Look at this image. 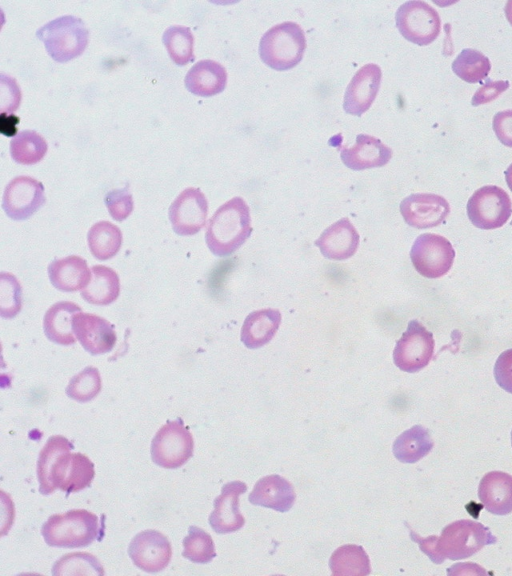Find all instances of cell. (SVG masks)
<instances>
[{"instance_id":"cell-1","label":"cell","mask_w":512,"mask_h":576,"mask_svg":"<svg viewBox=\"0 0 512 576\" xmlns=\"http://www.w3.org/2000/svg\"><path fill=\"white\" fill-rule=\"evenodd\" d=\"M73 444L61 435L51 436L39 453V492L49 495L60 489L68 496L89 487L95 475L93 462L82 453H70Z\"/></svg>"},{"instance_id":"cell-2","label":"cell","mask_w":512,"mask_h":576,"mask_svg":"<svg viewBox=\"0 0 512 576\" xmlns=\"http://www.w3.org/2000/svg\"><path fill=\"white\" fill-rule=\"evenodd\" d=\"M408 528L411 539L436 564L442 563L446 558L450 560L468 558L480 551L485 545L497 541L487 527L473 520L452 522L443 528L439 537L433 535L422 538L409 526Z\"/></svg>"},{"instance_id":"cell-3","label":"cell","mask_w":512,"mask_h":576,"mask_svg":"<svg viewBox=\"0 0 512 576\" xmlns=\"http://www.w3.org/2000/svg\"><path fill=\"white\" fill-rule=\"evenodd\" d=\"M252 232L250 208L241 197L222 204L207 224L205 240L209 250L219 257L229 256Z\"/></svg>"},{"instance_id":"cell-4","label":"cell","mask_w":512,"mask_h":576,"mask_svg":"<svg viewBox=\"0 0 512 576\" xmlns=\"http://www.w3.org/2000/svg\"><path fill=\"white\" fill-rule=\"evenodd\" d=\"M41 534L49 546L78 548L92 544L101 535L98 517L85 509H72L51 515Z\"/></svg>"},{"instance_id":"cell-5","label":"cell","mask_w":512,"mask_h":576,"mask_svg":"<svg viewBox=\"0 0 512 576\" xmlns=\"http://www.w3.org/2000/svg\"><path fill=\"white\" fill-rule=\"evenodd\" d=\"M306 38L299 24L286 21L268 29L260 39L261 60L277 71L289 70L303 58Z\"/></svg>"},{"instance_id":"cell-6","label":"cell","mask_w":512,"mask_h":576,"mask_svg":"<svg viewBox=\"0 0 512 576\" xmlns=\"http://www.w3.org/2000/svg\"><path fill=\"white\" fill-rule=\"evenodd\" d=\"M36 36L43 41L52 59L65 63L84 52L88 44L89 31L79 17L63 15L38 28Z\"/></svg>"},{"instance_id":"cell-7","label":"cell","mask_w":512,"mask_h":576,"mask_svg":"<svg viewBox=\"0 0 512 576\" xmlns=\"http://www.w3.org/2000/svg\"><path fill=\"white\" fill-rule=\"evenodd\" d=\"M194 440L181 418L169 421L155 434L151 442V459L163 468L175 469L193 455Z\"/></svg>"},{"instance_id":"cell-8","label":"cell","mask_w":512,"mask_h":576,"mask_svg":"<svg viewBox=\"0 0 512 576\" xmlns=\"http://www.w3.org/2000/svg\"><path fill=\"white\" fill-rule=\"evenodd\" d=\"M396 27L408 41L420 46L432 43L439 35L441 19L438 12L424 1H407L395 14Z\"/></svg>"},{"instance_id":"cell-9","label":"cell","mask_w":512,"mask_h":576,"mask_svg":"<svg viewBox=\"0 0 512 576\" xmlns=\"http://www.w3.org/2000/svg\"><path fill=\"white\" fill-rule=\"evenodd\" d=\"M512 203L501 187L487 185L477 189L467 203V215L477 228L490 230L502 227L510 218Z\"/></svg>"},{"instance_id":"cell-10","label":"cell","mask_w":512,"mask_h":576,"mask_svg":"<svg viewBox=\"0 0 512 576\" xmlns=\"http://www.w3.org/2000/svg\"><path fill=\"white\" fill-rule=\"evenodd\" d=\"M410 258L416 271L430 279L447 274L453 265L455 251L443 236L425 233L414 241Z\"/></svg>"},{"instance_id":"cell-11","label":"cell","mask_w":512,"mask_h":576,"mask_svg":"<svg viewBox=\"0 0 512 576\" xmlns=\"http://www.w3.org/2000/svg\"><path fill=\"white\" fill-rule=\"evenodd\" d=\"M434 347L433 334L417 320H411L396 342L393 351L394 364L402 371L418 372L429 364Z\"/></svg>"},{"instance_id":"cell-12","label":"cell","mask_w":512,"mask_h":576,"mask_svg":"<svg viewBox=\"0 0 512 576\" xmlns=\"http://www.w3.org/2000/svg\"><path fill=\"white\" fill-rule=\"evenodd\" d=\"M46 197L42 182L29 176H17L6 186L2 208L13 220H25L38 211Z\"/></svg>"},{"instance_id":"cell-13","label":"cell","mask_w":512,"mask_h":576,"mask_svg":"<svg viewBox=\"0 0 512 576\" xmlns=\"http://www.w3.org/2000/svg\"><path fill=\"white\" fill-rule=\"evenodd\" d=\"M208 202L199 188L184 189L171 203L168 217L174 232L187 236L199 232L206 223Z\"/></svg>"},{"instance_id":"cell-14","label":"cell","mask_w":512,"mask_h":576,"mask_svg":"<svg viewBox=\"0 0 512 576\" xmlns=\"http://www.w3.org/2000/svg\"><path fill=\"white\" fill-rule=\"evenodd\" d=\"M128 555L137 568L156 573L168 566L172 548L164 534L148 529L133 537L128 547Z\"/></svg>"},{"instance_id":"cell-15","label":"cell","mask_w":512,"mask_h":576,"mask_svg":"<svg viewBox=\"0 0 512 576\" xmlns=\"http://www.w3.org/2000/svg\"><path fill=\"white\" fill-rule=\"evenodd\" d=\"M400 212L409 226L424 229L441 224L449 215L450 206L440 195L415 193L401 201Z\"/></svg>"},{"instance_id":"cell-16","label":"cell","mask_w":512,"mask_h":576,"mask_svg":"<svg viewBox=\"0 0 512 576\" xmlns=\"http://www.w3.org/2000/svg\"><path fill=\"white\" fill-rule=\"evenodd\" d=\"M382 72L374 63L362 66L348 84L343 100L345 112L361 116L374 102L381 83Z\"/></svg>"},{"instance_id":"cell-17","label":"cell","mask_w":512,"mask_h":576,"mask_svg":"<svg viewBox=\"0 0 512 576\" xmlns=\"http://www.w3.org/2000/svg\"><path fill=\"white\" fill-rule=\"evenodd\" d=\"M72 326L82 347L92 355L108 353L115 346L116 333L113 326L98 315L76 313Z\"/></svg>"},{"instance_id":"cell-18","label":"cell","mask_w":512,"mask_h":576,"mask_svg":"<svg viewBox=\"0 0 512 576\" xmlns=\"http://www.w3.org/2000/svg\"><path fill=\"white\" fill-rule=\"evenodd\" d=\"M247 491L241 481L223 485L221 494L214 499V510L209 516V524L218 534L232 533L243 527L245 519L239 511V496Z\"/></svg>"},{"instance_id":"cell-19","label":"cell","mask_w":512,"mask_h":576,"mask_svg":"<svg viewBox=\"0 0 512 576\" xmlns=\"http://www.w3.org/2000/svg\"><path fill=\"white\" fill-rule=\"evenodd\" d=\"M359 241L356 228L347 217H344L327 227L314 244L324 257L345 260L356 253Z\"/></svg>"},{"instance_id":"cell-20","label":"cell","mask_w":512,"mask_h":576,"mask_svg":"<svg viewBox=\"0 0 512 576\" xmlns=\"http://www.w3.org/2000/svg\"><path fill=\"white\" fill-rule=\"evenodd\" d=\"M340 156L348 168L364 170L386 165L392 157V149L374 136L359 134L352 147L341 149Z\"/></svg>"},{"instance_id":"cell-21","label":"cell","mask_w":512,"mask_h":576,"mask_svg":"<svg viewBox=\"0 0 512 576\" xmlns=\"http://www.w3.org/2000/svg\"><path fill=\"white\" fill-rule=\"evenodd\" d=\"M248 499L252 505L287 512L293 506L296 494L289 481L273 474L259 479Z\"/></svg>"},{"instance_id":"cell-22","label":"cell","mask_w":512,"mask_h":576,"mask_svg":"<svg viewBox=\"0 0 512 576\" xmlns=\"http://www.w3.org/2000/svg\"><path fill=\"white\" fill-rule=\"evenodd\" d=\"M478 496L483 507L495 515L512 512V475L502 471L488 472L479 483Z\"/></svg>"},{"instance_id":"cell-23","label":"cell","mask_w":512,"mask_h":576,"mask_svg":"<svg viewBox=\"0 0 512 576\" xmlns=\"http://www.w3.org/2000/svg\"><path fill=\"white\" fill-rule=\"evenodd\" d=\"M184 82L186 88L194 95L214 96L225 89L227 71L219 62L203 59L188 70Z\"/></svg>"},{"instance_id":"cell-24","label":"cell","mask_w":512,"mask_h":576,"mask_svg":"<svg viewBox=\"0 0 512 576\" xmlns=\"http://www.w3.org/2000/svg\"><path fill=\"white\" fill-rule=\"evenodd\" d=\"M47 270L51 284L64 292L82 290L92 274L86 260L76 255L52 261Z\"/></svg>"},{"instance_id":"cell-25","label":"cell","mask_w":512,"mask_h":576,"mask_svg":"<svg viewBox=\"0 0 512 576\" xmlns=\"http://www.w3.org/2000/svg\"><path fill=\"white\" fill-rule=\"evenodd\" d=\"M278 309L265 308L251 312L241 328V341L249 349H257L272 340L281 323Z\"/></svg>"},{"instance_id":"cell-26","label":"cell","mask_w":512,"mask_h":576,"mask_svg":"<svg viewBox=\"0 0 512 576\" xmlns=\"http://www.w3.org/2000/svg\"><path fill=\"white\" fill-rule=\"evenodd\" d=\"M82 312L81 308L70 301L53 304L45 313L43 328L46 337L59 345H72L76 339L73 334V317Z\"/></svg>"},{"instance_id":"cell-27","label":"cell","mask_w":512,"mask_h":576,"mask_svg":"<svg viewBox=\"0 0 512 576\" xmlns=\"http://www.w3.org/2000/svg\"><path fill=\"white\" fill-rule=\"evenodd\" d=\"M91 273L90 282L81 290L83 299L93 305H109L114 302L120 292L118 274L103 265L93 266Z\"/></svg>"},{"instance_id":"cell-28","label":"cell","mask_w":512,"mask_h":576,"mask_svg":"<svg viewBox=\"0 0 512 576\" xmlns=\"http://www.w3.org/2000/svg\"><path fill=\"white\" fill-rule=\"evenodd\" d=\"M433 448L426 428L415 425L400 434L393 443V454L402 463H416Z\"/></svg>"},{"instance_id":"cell-29","label":"cell","mask_w":512,"mask_h":576,"mask_svg":"<svg viewBox=\"0 0 512 576\" xmlns=\"http://www.w3.org/2000/svg\"><path fill=\"white\" fill-rule=\"evenodd\" d=\"M329 567L334 576H366L371 572L367 553L355 544L337 548L330 557Z\"/></svg>"},{"instance_id":"cell-30","label":"cell","mask_w":512,"mask_h":576,"mask_svg":"<svg viewBox=\"0 0 512 576\" xmlns=\"http://www.w3.org/2000/svg\"><path fill=\"white\" fill-rule=\"evenodd\" d=\"M87 241L95 258L107 260L118 253L122 245V232L109 221H99L89 229Z\"/></svg>"},{"instance_id":"cell-31","label":"cell","mask_w":512,"mask_h":576,"mask_svg":"<svg viewBox=\"0 0 512 576\" xmlns=\"http://www.w3.org/2000/svg\"><path fill=\"white\" fill-rule=\"evenodd\" d=\"M48 144L44 137L34 130H23L10 141L12 159L24 165H32L45 156Z\"/></svg>"},{"instance_id":"cell-32","label":"cell","mask_w":512,"mask_h":576,"mask_svg":"<svg viewBox=\"0 0 512 576\" xmlns=\"http://www.w3.org/2000/svg\"><path fill=\"white\" fill-rule=\"evenodd\" d=\"M162 42L175 64L183 66L194 60V36L189 27L169 26L163 33Z\"/></svg>"},{"instance_id":"cell-33","label":"cell","mask_w":512,"mask_h":576,"mask_svg":"<svg viewBox=\"0 0 512 576\" xmlns=\"http://www.w3.org/2000/svg\"><path fill=\"white\" fill-rule=\"evenodd\" d=\"M452 70L465 82L478 83L489 74L491 62L482 52L468 48L457 55Z\"/></svg>"},{"instance_id":"cell-34","label":"cell","mask_w":512,"mask_h":576,"mask_svg":"<svg viewBox=\"0 0 512 576\" xmlns=\"http://www.w3.org/2000/svg\"><path fill=\"white\" fill-rule=\"evenodd\" d=\"M54 576L60 575H104L98 559L86 552H75L62 556L52 567Z\"/></svg>"},{"instance_id":"cell-35","label":"cell","mask_w":512,"mask_h":576,"mask_svg":"<svg viewBox=\"0 0 512 576\" xmlns=\"http://www.w3.org/2000/svg\"><path fill=\"white\" fill-rule=\"evenodd\" d=\"M183 548L182 556L194 563L205 564L216 556L212 537L197 526L189 527Z\"/></svg>"},{"instance_id":"cell-36","label":"cell","mask_w":512,"mask_h":576,"mask_svg":"<svg viewBox=\"0 0 512 576\" xmlns=\"http://www.w3.org/2000/svg\"><path fill=\"white\" fill-rule=\"evenodd\" d=\"M100 390L99 371L93 366H88L70 379L65 392L68 397L77 402H88L95 398Z\"/></svg>"},{"instance_id":"cell-37","label":"cell","mask_w":512,"mask_h":576,"mask_svg":"<svg viewBox=\"0 0 512 576\" xmlns=\"http://www.w3.org/2000/svg\"><path fill=\"white\" fill-rule=\"evenodd\" d=\"M22 288L17 278L7 272L0 274V315L13 318L21 310Z\"/></svg>"},{"instance_id":"cell-38","label":"cell","mask_w":512,"mask_h":576,"mask_svg":"<svg viewBox=\"0 0 512 576\" xmlns=\"http://www.w3.org/2000/svg\"><path fill=\"white\" fill-rule=\"evenodd\" d=\"M105 205L111 217L116 221L125 220L133 211L134 203L129 185L124 188L113 189L104 197Z\"/></svg>"},{"instance_id":"cell-39","label":"cell","mask_w":512,"mask_h":576,"mask_svg":"<svg viewBox=\"0 0 512 576\" xmlns=\"http://www.w3.org/2000/svg\"><path fill=\"white\" fill-rule=\"evenodd\" d=\"M494 377L502 389L512 394V348L499 355L494 366Z\"/></svg>"},{"instance_id":"cell-40","label":"cell","mask_w":512,"mask_h":576,"mask_svg":"<svg viewBox=\"0 0 512 576\" xmlns=\"http://www.w3.org/2000/svg\"><path fill=\"white\" fill-rule=\"evenodd\" d=\"M509 88L507 80L493 81L488 79L486 83L481 86L471 99L473 106L489 103L498 98L504 91Z\"/></svg>"},{"instance_id":"cell-41","label":"cell","mask_w":512,"mask_h":576,"mask_svg":"<svg viewBox=\"0 0 512 576\" xmlns=\"http://www.w3.org/2000/svg\"><path fill=\"white\" fill-rule=\"evenodd\" d=\"M492 127L498 140L505 146L512 147V110L497 112L493 117Z\"/></svg>"},{"instance_id":"cell-42","label":"cell","mask_w":512,"mask_h":576,"mask_svg":"<svg viewBox=\"0 0 512 576\" xmlns=\"http://www.w3.org/2000/svg\"><path fill=\"white\" fill-rule=\"evenodd\" d=\"M19 117L14 114L1 113L0 132L7 137L13 136L17 132Z\"/></svg>"},{"instance_id":"cell-43","label":"cell","mask_w":512,"mask_h":576,"mask_svg":"<svg viewBox=\"0 0 512 576\" xmlns=\"http://www.w3.org/2000/svg\"><path fill=\"white\" fill-rule=\"evenodd\" d=\"M506 183L509 189L512 191V163L508 166V168L504 172Z\"/></svg>"},{"instance_id":"cell-44","label":"cell","mask_w":512,"mask_h":576,"mask_svg":"<svg viewBox=\"0 0 512 576\" xmlns=\"http://www.w3.org/2000/svg\"><path fill=\"white\" fill-rule=\"evenodd\" d=\"M505 15L509 23L512 25V0L508 1L504 8Z\"/></svg>"},{"instance_id":"cell-45","label":"cell","mask_w":512,"mask_h":576,"mask_svg":"<svg viewBox=\"0 0 512 576\" xmlns=\"http://www.w3.org/2000/svg\"><path fill=\"white\" fill-rule=\"evenodd\" d=\"M511 444H512V431H511Z\"/></svg>"}]
</instances>
